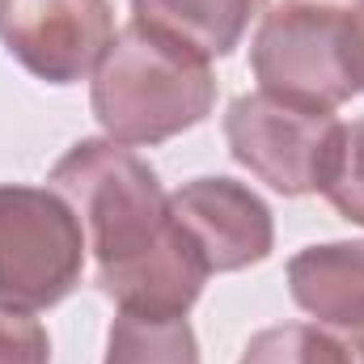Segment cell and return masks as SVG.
<instances>
[{
	"label": "cell",
	"instance_id": "1",
	"mask_svg": "<svg viewBox=\"0 0 364 364\" xmlns=\"http://www.w3.org/2000/svg\"><path fill=\"white\" fill-rule=\"evenodd\" d=\"M73 203L97 263V288L144 318H186L208 284V263L170 212L157 170L110 136L77 140L51 170Z\"/></svg>",
	"mask_w": 364,
	"mask_h": 364
},
{
	"label": "cell",
	"instance_id": "10",
	"mask_svg": "<svg viewBox=\"0 0 364 364\" xmlns=\"http://www.w3.org/2000/svg\"><path fill=\"white\" fill-rule=\"evenodd\" d=\"M102 364H199V339L186 318L114 314Z\"/></svg>",
	"mask_w": 364,
	"mask_h": 364
},
{
	"label": "cell",
	"instance_id": "4",
	"mask_svg": "<svg viewBox=\"0 0 364 364\" xmlns=\"http://www.w3.org/2000/svg\"><path fill=\"white\" fill-rule=\"evenodd\" d=\"M85 255V229L55 186L0 182V305H60L81 284Z\"/></svg>",
	"mask_w": 364,
	"mask_h": 364
},
{
	"label": "cell",
	"instance_id": "5",
	"mask_svg": "<svg viewBox=\"0 0 364 364\" xmlns=\"http://www.w3.org/2000/svg\"><path fill=\"white\" fill-rule=\"evenodd\" d=\"M335 127V114L288 106L263 90L233 97L225 110V140L233 161L288 199L318 191Z\"/></svg>",
	"mask_w": 364,
	"mask_h": 364
},
{
	"label": "cell",
	"instance_id": "14",
	"mask_svg": "<svg viewBox=\"0 0 364 364\" xmlns=\"http://www.w3.org/2000/svg\"><path fill=\"white\" fill-rule=\"evenodd\" d=\"M335 339H339L343 364H364V326H352V331H335Z\"/></svg>",
	"mask_w": 364,
	"mask_h": 364
},
{
	"label": "cell",
	"instance_id": "7",
	"mask_svg": "<svg viewBox=\"0 0 364 364\" xmlns=\"http://www.w3.org/2000/svg\"><path fill=\"white\" fill-rule=\"evenodd\" d=\"M170 212L212 275L246 272L275 250L272 208L237 178L208 174L182 182L170 195Z\"/></svg>",
	"mask_w": 364,
	"mask_h": 364
},
{
	"label": "cell",
	"instance_id": "12",
	"mask_svg": "<svg viewBox=\"0 0 364 364\" xmlns=\"http://www.w3.org/2000/svg\"><path fill=\"white\" fill-rule=\"evenodd\" d=\"M237 364H343L335 331L318 322H284L259 331Z\"/></svg>",
	"mask_w": 364,
	"mask_h": 364
},
{
	"label": "cell",
	"instance_id": "15",
	"mask_svg": "<svg viewBox=\"0 0 364 364\" xmlns=\"http://www.w3.org/2000/svg\"><path fill=\"white\" fill-rule=\"evenodd\" d=\"M352 13H356V34H360V60H364V0L352 9Z\"/></svg>",
	"mask_w": 364,
	"mask_h": 364
},
{
	"label": "cell",
	"instance_id": "2",
	"mask_svg": "<svg viewBox=\"0 0 364 364\" xmlns=\"http://www.w3.org/2000/svg\"><path fill=\"white\" fill-rule=\"evenodd\" d=\"M90 106L110 140L153 149L212 114L216 73L212 60L195 55L191 47L127 21L90 77Z\"/></svg>",
	"mask_w": 364,
	"mask_h": 364
},
{
	"label": "cell",
	"instance_id": "6",
	"mask_svg": "<svg viewBox=\"0 0 364 364\" xmlns=\"http://www.w3.org/2000/svg\"><path fill=\"white\" fill-rule=\"evenodd\" d=\"M114 34L110 0H0L4 51L47 85L90 81Z\"/></svg>",
	"mask_w": 364,
	"mask_h": 364
},
{
	"label": "cell",
	"instance_id": "13",
	"mask_svg": "<svg viewBox=\"0 0 364 364\" xmlns=\"http://www.w3.org/2000/svg\"><path fill=\"white\" fill-rule=\"evenodd\" d=\"M0 364H51L47 326L13 305H0Z\"/></svg>",
	"mask_w": 364,
	"mask_h": 364
},
{
	"label": "cell",
	"instance_id": "11",
	"mask_svg": "<svg viewBox=\"0 0 364 364\" xmlns=\"http://www.w3.org/2000/svg\"><path fill=\"white\" fill-rule=\"evenodd\" d=\"M318 195L352 225L364 229V119L339 123L318 174Z\"/></svg>",
	"mask_w": 364,
	"mask_h": 364
},
{
	"label": "cell",
	"instance_id": "3",
	"mask_svg": "<svg viewBox=\"0 0 364 364\" xmlns=\"http://www.w3.org/2000/svg\"><path fill=\"white\" fill-rule=\"evenodd\" d=\"M250 73L288 106L335 114L364 93L356 13L322 0H275L255 26Z\"/></svg>",
	"mask_w": 364,
	"mask_h": 364
},
{
	"label": "cell",
	"instance_id": "9",
	"mask_svg": "<svg viewBox=\"0 0 364 364\" xmlns=\"http://www.w3.org/2000/svg\"><path fill=\"white\" fill-rule=\"evenodd\" d=\"M263 13L267 0H132V21L191 47L203 60L233 55L250 21Z\"/></svg>",
	"mask_w": 364,
	"mask_h": 364
},
{
	"label": "cell",
	"instance_id": "8",
	"mask_svg": "<svg viewBox=\"0 0 364 364\" xmlns=\"http://www.w3.org/2000/svg\"><path fill=\"white\" fill-rule=\"evenodd\" d=\"M288 296L326 331L364 326V242H322L288 259Z\"/></svg>",
	"mask_w": 364,
	"mask_h": 364
}]
</instances>
